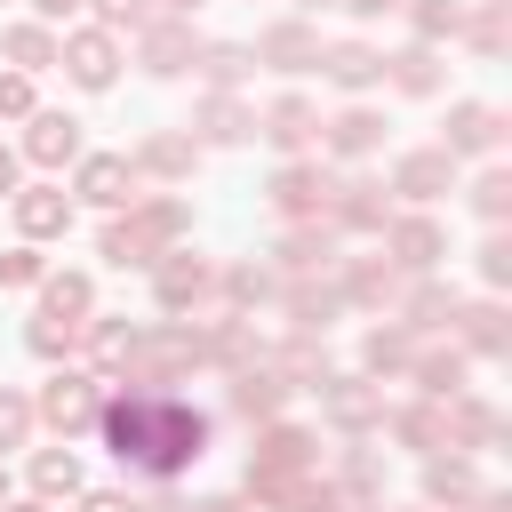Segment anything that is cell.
I'll list each match as a JSON object with an SVG mask.
<instances>
[{"instance_id":"obj_5","label":"cell","mask_w":512,"mask_h":512,"mask_svg":"<svg viewBox=\"0 0 512 512\" xmlns=\"http://www.w3.org/2000/svg\"><path fill=\"white\" fill-rule=\"evenodd\" d=\"M24 224H32V232H56V224H64V200H56V192H32V200H24Z\"/></svg>"},{"instance_id":"obj_10","label":"cell","mask_w":512,"mask_h":512,"mask_svg":"<svg viewBox=\"0 0 512 512\" xmlns=\"http://www.w3.org/2000/svg\"><path fill=\"white\" fill-rule=\"evenodd\" d=\"M104 16H136V0H104Z\"/></svg>"},{"instance_id":"obj_11","label":"cell","mask_w":512,"mask_h":512,"mask_svg":"<svg viewBox=\"0 0 512 512\" xmlns=\"http://www.w3.org/2000/svg\"><path fill=\"white\" fill-rule=\"evenodd\" d=\"M88 512H128V504H120V496H96V504H88Z\"/></svg>"},{"instance_id":"obj_7","label":"cell","mask_w":512,"mask_h":512,"mask_svg":"<svg viewBox=\"0 0 512 512\" xmlns=\"http://www.w3.org/2000/svg\"><path fill=\"white\" fill-rule=\"evenodd\" d=\"M8 48H16V56H24V64H48V40H40V32H16V40H8Z\"/></svg>"},{"instance_id":"obj_8","label":"cell","mask_w":512,"mask_h":512,"mask_svg":"<svg viewBox=\"0 0 512 512\" xmlns=\"http://www.w3.org/2000/svg\"><path fill=\"white\" fill-rule=\"evenodd\" d=\"M24 104H32V88L24 80H0V112H24Z\"/></svg>"},{"instance_id":"obj_6","label":"cell","mask_w":512,"mask_h":512,"mask_svg":"<svg viewBox=\"0 0 512 512\" xmlns=\"http://www.w3.org/2000/svg\"><path fill=\"white\" fill-rule=\"evenodd\" d=\"M80 472H72V456H40V488H72Z\"/></svg>"},{"instance_id":"obj_13","label":"cell","mask_w":512,"mask_h":512,"mask_svg":"<svg viewBox=\"0 0 512 512\" xmlns=\"http://www.w3.org/2000/svg\"><path fill=\"white\" fill-rule=\"evenodd\" d=\"M0 192H8V152H0Z\"/></svg>"},{"instance_id":"obj_4","label":"cell","mask_w":512,"mask_h":512,"mask_svg":"<svg viewBox=\"0 0 512 512\" xmlns=\"http://www.w3.org/2000/svg\"><path fill=\"white\" fill-rule=\"evenodd\" d=\"M120 184H128V168H120V160H96V168H88V200H128Z\"/></svg>"},{"instance_id":"obj_1","label":"cell","mask_w":512,"mask_h":512,"mask_svg":"<svg viewBox=\"0 0 512 512\" xmlns=\"http://www.w3.org/2000/svg\"><path fill=\"white\" fill-rule=\"evenodd\" d=\"M72 72H80L88 88H104V80H112V48H104V40H80V48H72Z\"/></svg>"},{"instance_id":"obj_12","label":"cell","mask_w":512,"mask_h":512,"mask_svg":"<svg viewBox=\"0 0 512 512\" xmlns=\"http://www.w3.org/2000/svg\"><path fill=\"white\" fill-rule=\"evenodd\" d=\"M40 8H48V16H72V8H80V0H40Z\"/></svg>"},{"instance_id":"obj_2","label":"cell","mask_w":512,"mask_h":512,"mask_svg":"<svg viewBox=\"0 0 512 512\" xmlns=\"http://www.w3.org/2000/svg\"><path fill=\"white\" fill-rule=\"evenodd\" d=\"M48 416H56V424H80V416H88V392H80V376H56V392H48Z\"/></svg>"},{"instance_id":"obj_9","label":"cell","mask_w":512,"mask_h":512,"mask_svg":"<svg viewBox=\"0 0 512 512\" xmlns=\"http://www.w3.org/2000/svg\"><path fill=\"white\" fill-rule=\"evenodd\" d=\"M16 432H24V408H16V400H0V440H16Z\"/></svg>"},{"instance_id":"obj_3","label":"cell","mask_w":512,"mask_h":512,"mask_svg":"<svg viewBox=\"0 0 512 512\" xmlns=\"http://www.w3.org/2000/svg\"><path fill=\"white\" fill-rule=\"evenodd\" d=\"M32 152H40V160H64V152H72V120H40V128H32Z\"/></svg>"}]
</instances>
